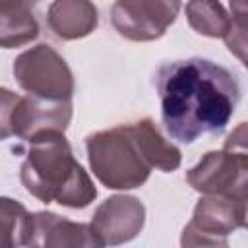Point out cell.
<instances>
[{
	"mask_svg": "<svg viewBox=\"0 0 248 248\" xmlns=\"http://www.w3.org/2000/svg\"><path fill=\"white\" fill-rule=\"evenodd\" d=\"M242 227V205L234 196L205 194L184 227L182 246H227V236Z\"/></svg>",
	"mask_w": 248,
	"mask_h": 248,
	"instance_id": "6",
	"label": "cell"
},
{
	"mask_svg": "<svg viewBox=\"0 0 248 248\" xmlns=\"http://www.w3.org/2000/svg\"><path fill=\"white\" fill-rule=\"evenodd\" d=\"M0 215H2V238L6 246H27L29 242V227L31 213L16 200L2 198L0 200Z\"/></svg>",
	"mask_w": 248,
	"mask_h": 248,
	"instance_id": "15",
	"label": "cell"
},
{
	"mask_svg": "<svg viewBox=\"0 0 248 248\" xmlns=\"http://www.w3.org/2000/svg\"><path fill=\"white\" fill-rule=\"evenodd\" d=\"M12 70L23 91L52 101H72V70L52 46L37 45L27 48L14 60Z\"/></svg>",
	"mask_w": 248,
	"mask_h": 248,
	"instance_id": "5",
	"label": "cell"
},
{
	"mask_svg": "<svg viewBox=\"0 0 248 248\" xmlns=\"http://www.w3.org/2000/svg\"><path fill=\"white\" fill-rule=\"evenodd\" d=\"M248 180V157L221 149L207 151L186 172V182L200 194L238 196Z\"/></svg>",
	"mask_w": 248,
	"mask_h": 248,
	"instance_id": "7",
	"label": "cell"
},
{
	"mask_svg": "<svg viewBox=\"0 0 248 248\" xmlns=\"http://www.w3.org/2000/svg\"><path fill=\"white\" fill-rule=\"evenodd\" d=\"M232 25L248 29V0H229Z\"/></svg>",
	"mask_w": 248,
	"mask_h": 248,
	"instance_id": "19",
	"label": "cell"
},
{
	"mask_svg": "<svg viewBox=\"0 0 248 248\" xmlns=\"http://www.w3.org/2000/svg\"><path fill=\"white\" fill-rule=\"evenodd\" d=\"M19 178L25 190L43 203L56 202L64 207L83 209L97 198L91 176L76 161L60 130H48L29 140Z\"/></svg>",
	"mask_w": 248,
	"mask_h": 248,
	"instance_id": "2",
	"label": "cell"
},
{
	"mask_svg": "<svg viewBox=\"0 0 248 248\" xmlns=\"http://www.w3.org/2000/svg\"><path fill=\"white\" fill-rule=\"evenodd\" d=\"M141 4L163 29L174 23L180 10V0H141Z\"/></svg>",
	"mask_w": 248,
	"mask_h": 248,
	"instance_id": "16",
	"label": "cell"
},
{
	"mask_svg": "<svg viewBox=\"0 0 248 248\" xmlns=\"http://www.w3.org/2000/svg\"><path fill=\"white\" fill-rule=\"evenodd\" d=\"M132 132H134V138H136L143 157L147 159V163L153 169H159L163 172H172L180 167V163H182L180 149L161 136L159 128L155 126V122L151 118L134 122Z\"/></svg>",
	"mask_w": 248,
	"mask_h": 248,
	"instance_id": "13",
	"label": "cell"
},
{
	"mask_svg": "<svg viewBox=\"0 0 248 248\" xmlns=\"http://www.w3.org/2000/svg\"><path fill=\"white\" fill-rule=\"evenodd\" d=\"M110 23L120 37L136 43L161 39L167 31L149 16L141 0H114L110 8Z\"/></svg>",
	"mask_w": 248,
	"mask_h": 248,
	"instance_id": "11",
	"label": "cell"
},
{
	"mask_svg": "<svg viewBox=\"0 0 248 248\" xmlns=\"http://www.w3.org/2000/svg\"><path fill=\"white\" fill-rule=\"evenodd\" d=\"M186 19L196 33L211 39H225L232 25L231 16L219 0H188Z\"/></svg>",
	"mask_w": 248,
	"mask_h": 248,
	"instance_id": "14",
	"label": "cell"
},
{
	"mask_svg": "<svg viewBox=\"0 0 248 248\" xmlns=\"http://www.w3.org/2000/svg\"><path fill=\"white\" fill-rule=\"evenodd\" d=\"M223 149L248 157V122L238 124L223 143Z\"/></svg>",
	"mask_w": 248,
	"mask_h": 248,
	"instance_id": "18",
	"label": "cell"
},
{
	"mask_svg": "<svg viewBox=\"0 0 248 248\" xmlns=\"http://www.w3.org/2000/svg\"><path fill=\"white\" fill-rule=\"evenodd\" d=\"M225 45L231 54H234L244 68H248V29L231 25L229 33L225 35Z\"/></svg>",
	"mask_w": 248,
	"mask_h": 248,
	"instance_id": "17",
	"label": "cell"
},
{
	"mask_svg": "<svg viewBox=\"0 0 248 248\" xmlns=\"http://www.w3.org/2000/svg\"><path fill=\"white\" fill-rule=\"evenodd\" d=\"M46 23L62 41L91 35L99 25V14L91 0H54L48 6Z\"/></svg>",
	"mask_w": 248,
	"mask_h": 248,
	"instance_id": "10",
	"label": "cell"
},
{
	"mask_svg": "<svg viewBox=\"0 0 248 248\" xmlns=\"http://www.w3.org/2000/svg\"><path fill=\"white\" fill-rule=\"evenodd\" d=\"M39 0H0V43L16 48L31 43L39 35L33 8Z\"/></svg>",
	"mask_w": 248,
	"mask_h": 248,
	"instance_id": "12",
	"label": "cell"
},
{
	"mask_svg": "<svg viewBox=\"0 0 248 248\" xmlns=\"http://www.w3.org/2000/svg\"><path fill=\"white\" fill-rule=\"evenodd\" d=\"M2 140L16 136L19 140H31L48 130L66 132L72 120V101H52L27 93L19 97L2 87Z\"/></svg>",
	"mask_w": 248,
	"mask_h": 248,
	"instance_id": "4",
	"label": "cell"
},
{
	"mask_svg": "<svg viewBox=\"0 0 248 248\" xmlns=\"http://www.w3.org/2000/svg\"><path fill=\"white\" fill-rule=\"evenodd\" d=\"M236 198L240 200V205H242V227L248 229V180H246V184L242 186V190L238 192Z\"/></svg>",
	"mask_w": 248,
	"mask_h": 248,
	"instance_id": "20",
	"label": "cell"
},
{
	"mask_svg": "<svg viewBox=\"0 0 248 248\" xmlns=\"http://www.w3.org/2000/svg\"><path fill=\"white\" fill-rule=\"evenodd\" d=\"M87 159L97 180L110 190H132L147 182L151 165L143 157L132 124L95 132L85 140Z\"/></svg>",
	"mask_w": 248,
	"mask_h": 248,
	"instance_id": "3",
	"label": "cell"
},
{
	"mask_svg": "<svg viewBox=\"0 0 248 248\" xmlns=\"http://www.w3.org/2000/svg\"><path fill=\"white\" fill-rule=\"evenodd\" d=\"M157 91L165 130L180 143L221 134L240 101L236 76L205 58L163 64L157 72Z\"/></svg>",
	"mask_w": 248,
	"mask_h": 248,
	"instance_id": "1",
	"label": "cell"
},
{
	"mask_svg": "<svg viewBox=\"0 0 248 248\" xmlns=\"http://www.w3.org/2000/svg\"><path fill=\"white\" fill-rule=\"evenodd\" d=\"M37 248H101L91 227L50 211L31 213L29 242Z\"/></svg>",
	"mask_w": 248,
	"mask_h": 248,
	"instance_id": "9",
	"label": "cell"
},
{
	"mask_svg": "<svg viewBox=\"0 0 248 248\" xmlns=\"http://www.w3.org/2000/svg\"><path fill=\"white\" fill-rule=\"evenodd\" d=\"M145 223V207L134 196L107 198L91 217V231L99 246H116L134 240Z\"/></svg>",
	"mask_w": 248,
	"mask_h": 248,
	"instance_id": "8",
	"label": "cell"
}]
</instances>
